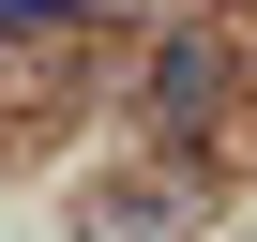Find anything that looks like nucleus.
<instances>
[{
	"label": "nucleus",
	"mask_w": 257,
	"mask_h": 242,
	"mask_svg": "<svg viewBox=\"0 0 257 242\" xmlns=\"http://www.w3.org/2000/svg\"><path fill=\"white\" fill-rule=\"evenodd\" d=\"M76 16V0H0V31H61Z\"/></svg>",
	"instance_id": "nucleus-1"
}]
</instances>
